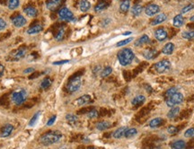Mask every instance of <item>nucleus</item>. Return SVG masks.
<instances>
[{"label":"nucleus","instance_id":"nucleus-1","mask_svg":"<svg viewBox=\"0 0 194 149\" xmlns=\"http://www.w3.org/2000/svg\"><path fill=\"white\" fill-rule=\"evenodd\" d=\"M61 138H62V134L59 131L51 130V131L44 133L40 137V143L44 146H48V145L58 143Z\"/></svg>","mask_w":194,"mask_h":149},{"label":"nucleus","instance_id":"nucleus-2","mask_svg":"<svg viewBox=\"0 0 194 149\" xmlns=\"http://www.w3.org/2000/svg\"><path fill=\"white\" fill-rule=\"evenodd\" d=\"M117 57H118V59H119L122 66H128L132 62L135 55H134L131 49L125 48V49H122V50L119 51Z\"/></svg>","mask_w":194,"mask_h":149},{"label":"nucleus","instance_id":"nucleus-3","mask_svg":"<svg viewBox=\"0 0 194 149\" xmlns=\"http://www.w3.org/2000/svg\"><path fill=\"white\" fill-rule=\"evenodd\" d=\"M27 95H28V93H27L26 90L25 89H21L19 91L14 92L11 94V100L16 105H21L27 100Z\"/></svg>","mask_w":194,"mask_h":149},{"label":"nucleus","instance_id":"nucleus-4","mask_svg":"<svg viewBox=\"0 0 194 149\" xmlns=\"http://www.w3.org/2000/svg\"><path fill=\"white\" fill-rule=\"evenodd\" d=\"M81 86V77H71L66 86V89L69 93L76 92Z\"/></svg>","mask_w":194,"mask_h":149},{"label":"nucleus","instance_id":"nucleus-5","mask_svg":"<svg viewBox=\"0 0 194 149\" xmlns=\"http://www.w3.org/2000/svg\"><path fill=\"white\" fill-rule=\"evenodd\" d=\"M183 95L181 93H174V95H172L171 97L167 98L165 102H166V105L168 107H174L175 105H178L180 103H182L183 102Z\"/></svg>","mask_w":194,"mask_h":149},{"label":"nucleus","instance_id":"nucleus-6","mask_svg":"<svg viewBox=\"0 0 194 149\" xmlns=\"http://www.w3.org/2000/svg\"><path fill=\"white\" fill-rule=\"evenodd\" d=\"M154 69L156 70L157 73H165L168 71L171 67V63L167 59H163L157 63H156L153 66Z\"/></svg>","mask_w":194,"mask_h":149},{"label":"nucleus","instance_id":"nucleus-7","mask_svg":"<svg viewBox=\"0 0 194 149\" xmlns=\"http://www.w3.org/2000/svg\"><path fill=\"white\" fill-rule=\"evenodd\" d=\"M59 16L60 17V19L67 21V22H70L74 20V15L67 7L60 8L59 11Z\"/></svg>","mask_w":194,"mask_h":149},{"label":"nucleus","instance_id":"nucleus-8","mask_svg":"<svg viewBox=\"0 0 194 149\" xmlns=\"http://www.w3.org/2000/svg\"><path fill=\"white\" fill-rule=\"evenodd\" d=\"M159 11H160V7L156 4H149L145 8V13L148 16H153L154 15H157L159 13Z\"/></svg>","mask_w":194,"mask_h":149},{"label":"nucleus","instance_id":"nucleus-9","mask_svg":"<svg viewBox=\"0 0 194 149\" xmlns=\"http://www.w3.org/2000/svg\"><path fill=\"white\" fill-rule=\"evenodd\" d=\"M12 23L13 24L17 27V28H20V27H23L27 23V20L25 19V17H23V15H17L14 17H12Z\"/></svg>","mask_w":194,"mask_h":149},{"label":"nucleus","instance_id":"nucleus-10","mask_svg":"<svg viewBox=\"0 0 194 149\" xmlns=\"http://www.w3.org/2000/svg\"><path fill=\"white\" fill-rule=\"evenodd\" d=\"M154 37L158 42H164L167 38V31L165 28H158L154 31Z\"/></svg>","mask_w":194,"mask_h":149},{"label":"nucleus","instance_id":"nucleus-11","mask_svg":"<svg viewBox=\"0 0 194 149\" xmlns=\"http://www.w3.org/2000/svg\"><path fill=\"white\" fill-rule=\"evenodd\" d=\"M13 130H14V126L12 124H6L2 128L1 131H0V137H7L12 134Z\"/></svg>","mask_w":194,"mask_h":149},{"label":"nucleus","instance_id":"nucleus-12","mask_svg":"<svg viewBox=\"0 0 194 149\" xmlns=\"http://www.w3.org/2000/svg\"><path fill=\"white\" fill-rule=\"evenodd\" d=\"M91 102V96L88 94H84L82 96H80L79 98H77L75 101V105H78V106H82L85 104H87Z\"/></svg>","mask_w":194,"mask_h":149},{"label":"nucleus","instance_id":"nucleus-13","mask_svg":"<svg viewBox=\"0 0 194 149\" xmlns=\"http://www.w3.org/2000/svg\"><path fill=\"white\" fill-rule=\"evenodd\" d=\"M61 4V0H48L46 7L51 11H55Z\"/></svg>","mask_w":194,"mask_h":149},{"label":"nucleus","instance_id":"nucleus-14","mask_svg":"<svg viewBox=\"0 0 194 149\" xmlns=\"http://www.w3.org/2000/svg\"><path fill=\"white\" fill-rule=\"evenodd\" d=\"M110 5L109 0H100L98 4L94 7V11L95 12H101L104 9H106Z\"/></svg>","mask_w":194,"mask_h":149},{"label":"nucleus","instance_id":"nucleus-15","mask_svg":"<svg viewBox=\"0 0 194 149\" xmlns=\"http://www.w3.org/2000/svg\"><path fill=\"white\" fill-rule=\"evenodd\" d=\"M158 55V51L154 49H149L144 51L143 56L145 57L146 59H153Z\"/></svg>","mask_w":194,"mask_h":149},{"label":"nucleus","instance_id":"nucleus-16","mask_svg":"<svg viewBox=\"0 0 194 149\" xmlns=\"http://www.w3.org/2000/svg\"><path fill=\"white\" fill-rule=\"evenodd\" d=\"M26 49L25 48H21L17 50H15L13 54H12V57H13V59L15 60H19L21 58H23L25 54H26Z\"/></svg>","mask_w":194,"mask_h":149},{"label":"nucleus","instance_id":"nucleus-17","mask_svg":"<svg viewBox=\"0 0 194 149\" xmlns=\"http://www.w3.org/2000/svg\"><path fill=\"white\" fill-rule=\"evenodd\" d=\"M167 19V16L165 14H159L157 16H156L154 18V20L151 22V25L154 26V25H157V24H160L162 23H164L165 20Z\"/></svg>","mask_w":194,"mask_h":149},{"label":"nucleus","instance_id":"nucleus-18","mask_svg":"<svg viewBox=\"0 0 194 149\" xmlns=\"http://www.w3.org/2000/svg\"><path fill=\"white\" fill-rule=\"evenodd\" d=\"M184 23V19L182 17V15L180 14V15H175V17L173 19V24L174 27H177V28H180L183 25Z\"/></svg>","mask_w":194,"mask_h":149},{"label":"nucleus","instance_id":"nucleus-19","mask_svg":"<svg viewBox=\"0 0 194 149\" xmlns=\"http://www.w3.org/2000/svg\"><path fill=\"white\" fill-rule=\"evenodd\" d=\"M42 29H43L42 25H41V24H36V25H33V26H31V28H29L28 31H27V33L30 34V35L37 34V33H39V32H41V31H42Z\"/></svg>","mask_w":194,"mask_h":149},{"label":"nucleus","instance_id":"nucleus-20","mask_svg":"<svg viewBox=\"0 0 194 149\" xmlns=\"http://www.w3.org/2000/svg\"><path fill=\"white\" fill-rule=\"evenodd\" d=\"M23 11H24L25 15H26L28 17H31V18L35 17V16L37 15V14H38L37 9H36L35 7H27L24 8Z\"/></svg>","mask_w":194,"mask_h":149},{"label":"nucleus","instance_id":"nucleus-21","mask_svg":"<svg viewBox=\"0 0 194 149\" xmlns=\"http://www.w3.org/2000/svg\"><path fill=\"white\" fill-rule=\"evenodd\" d=\"M174 50V45L172 42H168L162 49V53L165 55H171L173 53Z\"/></svg>","mask_w":194,"mask_h":149},{"label":"nucleus","instance_id":"nucleus-22","mask_svg":"<svg viewBox=\"0 0 194 149\" xmlns=\"http://www.w3.org/2000/svg\"><path fill=\"white\" fill-rule=\"evenodd\" d=\"M127 130V128L126 127H121L119 128L118 129H116L113 133H112V137L116 139H118V138H121L124 136L125 134V131Z\"/></svg>","mask_w":194,"mask_h":149},{"label":"nucleus","instance_id":"nucleus-23","mask_svg":"<svg viewBox=\"0 0 194 149\" xmlns=\"http://www.w3.org/2000/svg\"><path fill=\"white\" fill-rule=\"evenodd\" d=\"M150 42V39H149V37L146 35V34H144L142 35L139 39H138L136 42H135V46H140V45H144V44H146Z\"/></svg>","mask_w":194,"mask_h":149},{"label":"nucleus","instance_id":"nucleus-24","mask_svg":"<svg viewBox=\"0 0 194 149\" xmlns=\"http://www.w3.org/2000/svg\"><path fill=\"white\" fill-rule=\"evenodd\" d=\"M145 101H146V97L144 95L140 94V95H138L135 98H133L131 101V103L133 106H139V105L143 104L145 102Z\"/></svg>","mask_w":194,"mask_h":149},{"label":"nucleus","instance_id":"nucleus-25","mask_svg":"<svg viewBox=\"0 0 194 149\" xmlns=\"http://www.w3.org/2000/svg\"><path fill=\"white\" fill-rule=\"evenodd\" d=\"M172 149H185L186 148V143L183 140H176L172 145Z\"/></svg>","mask_w":194,"mask_h":149},{"label":"nucleus","instance_id":"nucleus-26","mask_svg":"<svg viewBox=\"0 0 194 149\" xmlns=\"http://www.w3.org/2000/svg\"><path fill=\"white\" fill-rule=\"evenodd\" d=\"M142 11H143V7L139 4L134 5L132 7V8H131V14H132L133 16H138L142 13Z\"/></svg>","mask_w":194,"mask_h":149},{"label":"nucleus","instance_id":"nucleus-27","mask_svg":"<svg viewBox=\"0 0 194 149\" xmlns=\"http://www.w3.org/2000/svg\"><path fill=\"white\" fill-rule=\"evenodd\" d=\"M110 127H111V123H110L109 121H100V122H98V123L96 124V129H97L98 130H101V131L106 130V129H108Z\"/></svg>","mask_w":194,"mask_h":149},{"label":"nucleus","instance_id":"nucleus-28","mask_svg":"<svg viewBox=\"0 0 194 149\" xmlns=\"http://www.w3.org/2000/svg\"><path fill=\"white\" fill-rule=\"evenodd\" d=\"M91 4L88 0H81V2L79 4V8L82 12H86L90 9Z\"/></svg>","mask_w":194,"mask_h":149},{"label":"nucleus","instance_id":"nucleus-29","mask_svg":"<svg viewBox=\"0 0 194 149\" xmlns=\"http://www.w3.org/2000/svg\"><path fill=\"white\" fill-rule=\"evenodd\" d=\"M180 112V108L179 107H172V109L168 111L167 117L169 119H174Z\"/></svg>","mask_w":194,"mask_h":149},{"label":"nucleus","instance_id":"nucleus-30","mask_svg":"<svg viewBox=\"0 0 194 149\" xmlns=\"http://www.w3.org/2000/svg\"><path fill=\"white\" fill-rule=\"evenodd\" d=\"M64 35H65V27H64V26H61V27H59V28L58 29V31H57V33H56V35H55L56 41H58V42L62 41L63 38H64Z\"/></svg>","mask_w":194,"mask_h":149},{"label":"nucleus","instance_id":"nucleus-31","mask_svg":"<svg viewBox=\"0 0 194 149\" xmlns=\"http://www.w3.org/2000/svg\"><path fill=\"white\" fill-rule=\"evenodd\" d=\"M137 134H138L137 129H135V128L127 129V130L125 131L124 137H125L126 138H132V137H134Z\"/></svg>","mask_w":194,"mask_h":149},{"label":"nucleus","instance_id":"nucleus-32","mask_svg":"<svg viewBox=\"0 0 194 149\" xmlns=\"http://www.w3.org/2000/svg\"><path fill=\"white\" fill-rule=\"evenodd\" d=\"M163 119L162 118H154V119H153L150 122H149V126L151 127V128H157V127H158V126H160L162 123H163Z\"/></svg>","mask_w":194,"mask_h":149},{"label":"nucleus","instance_id":"nucleus-33","mask_svg":"<svg viewBox=\"0 0 194 149\" xmlns=\"http://www.w3.org/2000/svg\"><path fill=\"white\" fill-rule=\"evenodd\" d=\"M130 0H124V1L122 2V4L120 6V10L122 13H126L130 9Z\"/></svg>","mask_w":194,"mask_h":149},{"label":"nucleus","instance_id":"nucleus-34","mask_svg":"<svg viewBox=\"0 0 194 149\" xmlns=\"http://www.w3.org/2000/svg\"><path fill=\"white\" fill-rule=\"evenodd\" d=\"M52 84V80L50 77H45L42 79V83H41V88L42 89H47L49 88Z\"/></svg>","mask_w":194,"mask_h":149},{"label":"nucleus","instance_id":"nucleus-35","mask_svg":"<svg viewBox=\"0 0 194 149\" xmlns=\"http://www.w3.org/2000/svg\"><path fill=\"white\" fill-rule=\"evenodd\" d=\"M41 113H42L41 110H38L37 112L34 113V115L32 116V118H31V121H29V126H30V127H32V126H34V125L36 124L37 121L39 120V117L41 116Z\"/></svg>","mask_w":194,"mask_h":149},{"label":"nucleus","instance_id":"nucleus-36","mask_svg":"<svg viewBox=\"0 0 194 149\" xmlns=\"http://www.w3.org/2000/svg\"><path fill=\"white\" fill-rule=\"evenodd\" d=\"M111 72H112V68H111L110 66H105V67L102 70V72H101V77H102V78H105V77H107L110 76V74H111Z\"/></svg>","mask_w":194,"mask_h":149},{"label":"nucleus","instance_id":"nucleus-37","mask_svg":"<svg viewBox=\"0 0 194 149\" xmlns=\"http://www.w3.org/2000/svg\"><path fill=\"white\" fill-rule=\"evenodd\" d=\"M182 36L183 39H186V40H191L194 38V30H191V31H185L182 33Z\"/></svg>","mask_w":194,"mask_h":149},{"label":"nucleus","instance_id":"nucleus-38","mask_svg":"<svg viewBox=\"0 0 194 149\" xmlns=\"http://www.w3.org/2000/svg\"><path fill=\"white\" fill-rule=\"evenodd\" d=\"M66 120L69 124H75L77 121H78V118H77L76 115H74V114H67Z\"/></svg>","mask_w":194,"mask_h":149},{"label":"nucleus","instance_id":"nucleus-39","mask_svg":"<svg viewBox=\"0 0 194 149\" xmlns=\"http://www.w3.org/2000/svg\"><path fill=\"white\" fill-rule=\"evenodd\" d=\"M19 6V0H8L7 7L10 10H15Z\"/></svg>","mask_w":194,"mask_h":149},{"label":"nucleus","instance_id":"nucleus-40","mask_svg":"<svg viewBox=\"0 0 194 149\" xmlns=\"http://www.w3.org/2000/svg\"><path fill=\"white\" fill-rule=\"evenodd\" d=\"M178 93V88L177 87H171V88H169L166 92H165V98L167 99V98H169V97H171L172 95H174V93Z\"/></svg>","mask_w":194,"mask_h":149},{"label":"nucleus","instance_id":"nucleus-41","mask_svg":"<svg viewBox=\"0 0 194 149\" xmlns=\"http://www.w3.org/2000/svg\"><path fill=\"white\" fill-rule=\"evenodd\" d=\"M99 115L98 111L95 110V109H91L88 112H87V117L89 119H94V118H97Z\"/></svg>","mask_w":194,"mask_h":149},{"label":"nucleus","instance_id":"nucleus-42","mask_svg":"<svg viewBox=\"0 0 194 149\" xmlns=\"http://www.w3.org/2000/svg\"><path fill=\"white\" fill-rule=\"evenodd\" d=\"M133 41V38H128L125 40H122L121 42H119L117 44H116V47H122V46H125L127 44H129L130 42H131Z\"/></svg>","mask_w":194,"mask_h":149},{"label":"nucleus","instance_id":"nucleus-43","mask_svg":"<svg viewBox=\"0 0 194 149\" xmlns=\"http://www.w3.org/2000/svg\"><path fill=\"white\" fill-rule=\"evenodd\" d=\"M184 137H189V138L194 137V128L188 129L184 132Z\"/></svg>","mask_w":194,"mask_h":149},{"label":"nucleus","instance_id":"nucleus-44","mask_svg":"<svg viewBox=\"0 0 194 149\" xmlns=\"http://www.w3.org/2000/svg\"><path fill=\"white\" fill-rule=\"evenodd\" d=\"M178 128H176V127H174V126H169L168 128H167V132L169 133V134H171V135H174V134H176L177 132H178Z\"/></svg>","mask_w":194,"mask_h":149},{"label":"nucleus","instance_id":"nucleus-45","mask_svg":"<svg viewBox=\"0 0 194 149\" xmlns=\"http://www.w3.org/2000/svg\"><path fill=\"white\" fill-rule=\"evenodd\" d=\"M193 8H194V5H193V4L188 5V6H186L185 7H183V8L182 9L181 13H182V14H186V13H188L189 11L192 10Z\"/></svg>","mask_w":194,"mask_h":149},{"label":"nucleus","instance_id":"nucleus-46","mask_svg":"<svg viewBox=\"0 0 194 149\" xmlns=\"http://www.w3.org/2000/svg\"><path fill=\"white\" fill-rule=\"evenodd\" d=\"M146 65V63H143V64H141L140 66H138L134 70V72H133V73H134V76H137L138 73H140V72L144 69V66H145Z\"/></svg>","mask_w":194,"mask_h":149},{"label":"nucleus","instance_id":"nucleus-47","mask_svg":"<svg viewBox=\"0 0 194 149\" xmlns=\"http://www.w3.org/2000/svg\"><path fill=\"white\" fill-rule=\"evenodd\" d=\"M56 119H57V116H56V115H53V116H51V117L49 119V121H47V123H46V126H48V127H50V126H52V125L55 123V121H56Z\"/></svg>","mask_w":194,"mask_h":149},{"label":"nucleus","instance_id":"nucleus-48","mask_svg":"<svg viewBox=\"0 0 194 149\" xmlns=\"http://www.w3.org/2000/svg\"><path fill=\"white\" fill-rule=\"evenodd\" d=\"M123 77L126 81H130L131 79V74L130 71H123Z\"/></svg>","mask_w":194,"mask_h":149},{"label":"nucleus","instance_id":"nucleus-49","mask_svg":"<svg viewBox=\"0 0 194 149\" xmlns=\"http://www.w3.org/2000/svg\"><path fill=\"white\" fill-rule=\"evenodd\" d=\"M6 27H7V22L3 18H0V31L4 30Z\"/></svg>","mask_w":194,"mask_h":149},{"label":"nucleus","instance_id":"nucleus-50","mask_svg":"<svg viewBox=\"0 0 194 149\" xmlns=\"http://www.w3.org/2000/svg\"><path fill=\"white\" fill-rule=\"evenodd\" d=\"M69 62V60H67V59H66V60H60V61H56V62H53V65H64V64H66V63H68Z\"/></svg>","mask_w":194,"mask_h":149},{"label":"nucleus","instance_id":"nucleus-51","mask_svg":"<svg viewBox=\"0 0 194 149\" xmlns=\"http://www.w3.org/2000/svg\"><path fill=\"white\" fill-rule=\"evenodd\" d=\"M34 72V68L33 67H29V68H26L23 70V73L24 74H30V73H32Z\"/></svg>","mask_w":194,"mask_h":149},{"label":"nucleus","instance_id":"nucleus-52","mask_svg":"<svg viewBox=\"0 0 194 149\" xmlns=\"http://www.w3.org/2000/svg\"><path fill=\"white\" fill-rule=\"evenodd\" d=\"M40 74H41V73H39V72H35L34 74H31V76H30V77H29V78H30V79L36 78V77H38L39 76H40Z\"/></svg>","mask_w":194,"mask_h":149},{"label":"nucleus","instance_id":"nucleus-53","mask_svg":"<svg viewBox=\"0 0 194 149\" xmlns=\"http://www.w3.org/2000/svg\"><path fill=\"white\" fill-rule=\"evenodd\" d=\"M4 72H5V66L2 64H0V77L4 74Z\"/></svg>","mask_w":194,"mask_h":149},{"label":"nucleus","instance_id":"nucleus-54","mask_svg":"<svg viewBox=\"0 0 194 149\" xmlns=\"http://www.w3.org/2000/svg\"><path fill=\"white\" fill-rule=\"evenodd\" d=\"M110 22H111V20H110V19H105V20L102 22V24H103V25H107V24H108V23H110Z\"/></svg>","mask_w":194,"mask_h":149},{"label":"nucleus","instance_id":"nucleus-55","mask_svg":"<svg viewBox=\"0 0 194 149\" xmlns=\"http://www.w3.org/2000/svg\"><path fill=\"white\" fill-rule=\"evenodd\" d=\"M100 69H101V67H100V66H95V68H94V72L96 74V73H97V72H98Z\"/></svg>","mask_w":194,"mask_h":149},{"label":"nucleus","instance_id":"nucleus-56","mask_svg":"<svg viewBox=\"0 0 194 149\" xmlns=\"http://www.w3.org/2000/svg\"><path fill=\"white\" fill-rule=\"evenodd\" d=\"M145 87H146V88H147V89H146V91H147V92H151V91H152V88H151L149 85H145Z\"/></svg>","mask_w":194,"mask_h":149},{"label":"nucleus","instance_id":"nucleus-57","mask_svg":"<svg viewBox=\"0 0 194 149\" xmlns=\"http://www.w3.org/2000/svg\"><path fill=\"white\" fill-rule=\"evenodd\" d=\"M190 21H191V22H194V15H192L191 17H190Z\"/></svg>","mask_w":194,"mask_h":149},{"label":"nucleus","instance_id":"nucleus-58","mask_svg":"<svg viewBox=\"0 0 194 149\" xmlns=\"http://www.w3.org/2000/svg\"><path fill=\"white\" fill-rule=\"evenodd\" d=\"M57 149H67V146H61V147L57 148Z\"/></svg>","mask_w":194,"mask_h":149},{"label":"nucleus","instance_id":"nucleus-59","mask_svg":"<svg viewBox=\"0 0 194 149\" xmlns=\"http://www.w3.org/2000/svg\"><path fill=\"white\" fill-rule=\"evenodd\" d=\"M130 33H131V31H128V32L123 33V35H128V34H130Z\"/></svg>","mask_w":194,"mask_h":149},{"label":"nucleus","instance_id":"nucleus-60","mask_svg":"<svg viewBox=\"0 0 194 149\" xmlns=\"http://www.w3.org/2000/svg\"><path fill=\"white\" fill-rule=\"evenodd\" d=\"M87 149H96L95 147H93V146H91V147H88Z\"/></svg>","mask_w":194,"mask_h":149}]
</instances>
